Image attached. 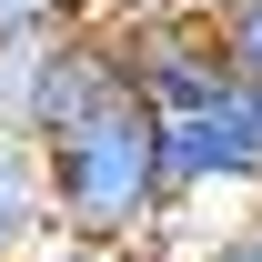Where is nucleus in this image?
Masks as SVG:
<instances>
[{"label": "nucleus", "mask_w": 262, "mask_h": 262, "mask_svg": "<svg viewBox=\"0 0 262 262\" xmlns=\"http://www.w3.org/2000/svg\"><path fill=\"white\" fill-rule=\"evenodd\" d=\"M40 171H51V222L81 232V242H111V252H151L182 212H171L162 182V111L141 91L81 111L71 131L40 141Z\"/></svg>", "instance_id": "1"}, {"label": "nucleus", "mask_w": 262, "mask_h": 262, "mask_svg": "<svg viewBox=\"0 0 262 262\" xmlns=\"http://www.w3.org/2000/svg\"><path fill=\"white\" fill-rule=\"evenodd\" d=\"M222 51H232V71L262 91V0H232L222 10Z\"/></svg>", "instance_id": "5"}, {"label": "nucleus", "mask_w": 262, "mask_h": 262, "mask_svg": "<svg viewBox=\"0 0 262 262\" xmlns=\"http://www.w3.org/2000/svg\"><path fill=\"white\" fill-rule=\"evenodd\" d=\"M101 10H111V0H0V40L10 31H81Z\"/></svg>", "instance_id": "4"}, {"label": "nucleus", "mask_w": 262, "mask_h": 262, "mask_svg": "<svg viewBox=\"0 0 262 262\" xmlns=\"http://www.w3.org/2000/svg\"><path fill=\"white\" fill-rule=\"evenodd\" d=\"M162 182H171V212H192V202H262V91L252 81L162 111Z\"/></svg>", "instance_id": "2"}, {"label": "nucleus", "mask_w": 262, "mask_h": 262, "mask_svg": "<svg viewBox=\"0 0 262 262\" xmlns=\"http://www.w3.org/2000/svg\"><path fill=\"white\" fill-rule=\"evenodd\" d=\"M51 232V171H40V141L0 131V262H20Z\"/></svg>", "instance_id": "3"}, {"label": "nucleus", "mask_w": 262, "mask_h": 262, "mask_svg": "<svg viewBox=\"0 0 262 262\" xmlns=\"http://www.w3.org/2000/svg\"><path fill=\"white\" fill-rule=\"evenodd\" d=\"M252 222H262V202H252Z\"/></svg>", "instance_id": "8"}, {"label": "nucleus", "mask_w": 262, "mask_h": 262, "mask_svg": "<svg viewBox=\"0 0 262 262\" xmlns=\"http://www.w3.org/2000/svg\"><path fill=\"white\" fill-rule=\"evenodd\" d=\"M182 10H212V20H222V10H232V0H182Z\"/></svg>", "instance_id": "7"}, {"label": "nucleus", "mask_w": 262, "mask_h": 262, "mask_svg": "<svg viewBox=\"0 0 262 262\" xmlns=\"http://www.w3.org/2000/svg\"><path fill=\"white\" fill-rule=\"evenodd\" d=\"M182 262H262V222L242 212V222H232L222 242H202V252H182Z\"/></svg>", "instance_id": "6"}]
</instances>
